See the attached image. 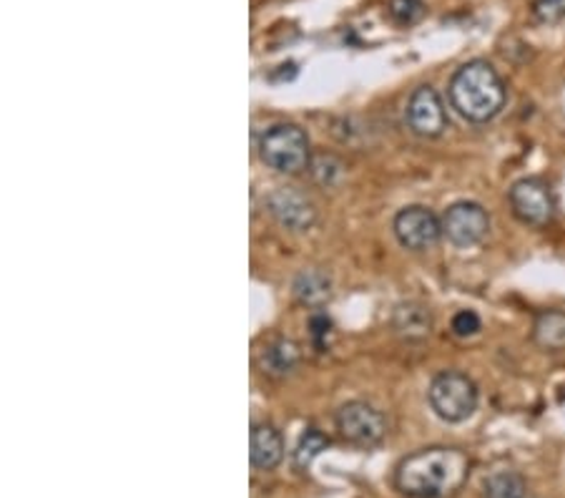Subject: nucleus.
<instances>
[{
  "mask_svg": "<svg viewBox=\"0 0 565 498\" xmlns=\"http://www.w3.org/2000/svg\"><path fill=\"white\" fill-rule=\"evenodd\" d=\"M505 84L488 61L463 63L450 78V104L470 124H488L505 109Z\"/></svg>",
  "mask_w": 565,
  "mask_h": 498,
  "instance_id": "nucleus-2",
  "label": "nucleus"
},
{
  "mask_svg": "<svg viewBox=\"0 0 565 498\" xmlns=\"http://www.w3.org/2000/svg\"><path fill=\"white\" fill-rule=\"evenodd\" d=\"M533 340L540 350L565 353V309H543L533 323Z\"/></svg>",
  "mask_w": 565,
  "mask_h": 498,
  "instance_id": "nucleus-15",
  "label": "nucleus"
},
{
  "mask_svg": "<svg viewBox=\"0 0 565 498\" xmlns=\"http://www.w3.org/2000/svg\"><path fill=\"white\" fill-rule=\"evenodd\" d=\"M327 446H330V438H327L322 430L307 428L302 433L297 448H294V465L302 471L309 469V463H312Z\"/></svg>",
  "mask_w": 565,
  "mask_h": 498,
  "instance_id": "nucleus-17",
  "label": "nucleus"
},
{
  "mask_svg": "<svg viewBox=\"0 0 565 498\" xmlns=\"http://www.w3.org/2000/svg\"><path fill=\"white\" fill-rule=\"evenodd\" d=\"M407 126L422 138H438L447 129V111L432 86L415 88L407 101Z\"/></svg>",
  "mask_w": 565,
  "mask_h": 498,
  "instance_id": "nucleus-9",
  "label": "nucleus"
},
{
  "mask_svg": "<svg viewBox=\"0 0 565 498\" xmlns=\"http://www.w3.org/2000/svg\"><path fill=\"white\" fill-rule=\"evenodd\" d=\"M292 292L299 305L319 309L332 297V280L322 269H302V272L294 277Z\"/></svg>",
  "mask_w": 565,
  "mask_h": 498,
  "instance_id": "nucleus-14",
  "label": "nucleus"
},
{
  "mask_svg": "<svg viewBox=\"0 0 565 498\" xmlns=\"http://www.w3.org/2000/svg\"><path fill=\"white\" fill-rule=\"evenodd\" d=\"M507 202L518 222L528 227H548L555 217V197L543 179H518L507 192Z\"/></svg>",
  "mask_w": 565,
  "mask_h": 498,
  "instance_id": "nucleus-6",
  "label": "nucleus"
},
{
  "mask_svg": "<svg viewBox=\"0 0 565 498\" xmlns=\"http://www.w3.org/2000/svg\"><path fill=\"white\" fill-rule=\"evenodd\" d=\"M309 174H312L319 186L330 190V186L340 184L342 174H345V167H342V161L334 159L332 154H319V157H312V161H309Z\"/></svg>",
  "mask_w": 565,
  "mask_h": 498,
  "instance_id": "nucleus-18",
  "label": "nucleus"
},
{
  "mask_svg": "<svg viewBox=\"0 0 565 498\" xmlns=\"http://www.w3.org/2000/svg\"><path fill=\"white\" fill-rule=\"evenodd\" d=\"M269 215L280 222L286 232H309L317 222V209L307 194H302L292 186H282L269 194L267 199Z\"/></svg>",
  "mask_w": 565,
  "mask_h": 498,
  "instance_id": "nucleus-10",
  "label": "nucleus"
},
{
  "mask_svg": "<svg viewBox=\"0 0 565 498\" xmlns=\"http://www.w3.org/2000/svg\"><path fill=\"white\" fill-rule=\"evenodd\" d=\"M302 353L297 342L286 340V338H277L272 342H267L265 350L259 353V367L267 378H277L282 380L286 375H292L299 367Z\"/></svg>",
  "mask_w": 565,
  "mask_h": 498,
  "instance_id": "nucleus-12",
  "label": "nucleus"
},
{
  "mask_svg": "<svg viewBox=\"0 0 565 498\" xmlns=\"http://www.w3.org/2000/svg\"><path fill=\"white\" fill-rule=\"evenodd\" d=\"M490 217L478 202H455L442 215V234L453 247L468 250L488 236Z\"/></svg>",
  "mask_w": 565,
  "mask_h": 498,
  "instance_id": "nucleus-8",
  "label": "nucleus"
},
{
  "mask_svg": "<svg viewBox=\"0 0 565 498\" xmlns=\"http://www.w3.org/2000/svg\"><path fill=\"white\" fill-rule=\"evenodd\" d=\"M486 498H526V478L518 471H495L486 481Z\"/></svg>",
  "mask_w": 565,
  "mask_h": 498,
  "instance_id": "nucleus-16",
  "label": "nucleus"
},
{
  "mask_svg": "<svg viewBox=\"0 0 565 498\" xmlns=\"http://www.w3.org/2000/svg\"><path fill=\"white\" fill-rule=\"evenodd\" d=\"M309 328H312V340H315V345L319 348V350H324L327 348V340H330V335H332V320L327 315H315L312 320H309Z\"/></svg>",
  "mask_w": 565,
  "mask_h": 498,
  "instance_id": "nucleus-22",
  "label": "nucleus"
},
{
  "mask_svg": "<svg viewBox=\"0 0 565 498\" xmlns=\"http://www.w3.org/2000/svg\"><path fill=\"white\" fill-rule=\"evenodd\" d=\"M249 459L259 471H274L284 461V438L272 423H254L249 433Z\"/></svg>",
  "mask_w": 565,
  "mask_h": 498,
  "instance_id": "nucleus-11",
  "label": "nucleus"
},
{
  "mask_svg": "<svg viewBox=\"0 0 565 498\" xmlns=\"http://www.w3.org/2000/svg\"><path fill=\"white\" fill-rule=\"evenodd\" d=\"M480 315L475 309H460V313H455L450 328H453V335H457V338H472L480 330Z\"/></svg>",
  "mask_w": 565,
  "mask_h": 498,
  "instance_id": "nucleus-21",
  "label": "nucleus"
},
{
  "mask_svg": "<svg viewBox=\"0 0 565 498\" xmlns=\"http://www.w3.org/2000/svg\"><path fill=\"white\" fill-rule=\"evenodd\" d=\"M425 11V0H390L388 3V13L390 19L397 23V26H415L417 21H422Z\"/></svg>",
  "mask_w": 565,
  "mask_h": 498,
  "instance_id": "nucleus-19",
  "label": "nucleus"
},
{
  "mask_svg": "<svg viewBox=\"0 0 565 498\" xmlns=\"http://www.w3.org/2000/svg\"><path fill=\"white\" fill-rule=\"evenodd\" d=\"M392 230H395L397 242L409 252H428L445 236L442 234V219L432 209L420 207V204L400 209L395 222H392Z\"/></svg>",
  "mask_w": 565,
  "mask_h": 498,
  "instance_id": "nucleus-7",
  "label": "nucleus"
},
{
  "mask_svg": "<svg viewBox=\"0 0 565 498\" xmlns=\"http://www.w3.org/2000/svg\"><path fill=\"white\" fill-rule=\"evenodd\" d=\"M259 159L280 174H299L309 169L312 149H309L305 129L297 124L269 126L259 138Z\"/></svg>",
  "mask_w": 565,
  "mask_h": 498,
  "instance_id": "nucleus-3",
  "label": "nucleus"
},
{
  "mask_svg": "<svg viewBox=\"0 0 565 498\" xmlns=\"http://www.w3.org/2000/svg\"><path fill=\"white\" fill-rule=\"evenodd\" d=\"M470 459L460 448H422L395 469V486L409 498H450L468 484Z\"/></svg>",
  "mask_w": 565,
  "mask_h": 498,
  "instance_id": "nucleus-1",
  "label": "nucleus"
},
{
  "mask_svg": "<svg viewBox=\"0 0 565 498\" xmlns=\"http://www.w3.org/2000/svg\"><path fill=\"white\" fill-rule=\"evenodd\" d=\"M428 400L440 421L463 423L478 411L480 393L470 375L460 371H445L432 378L428 388Z\"/></svg>",
  "mask_w": 565,
  "mask_h": 498,
  "instance_id": "nucleus-4",
  "label": "nucleus"
},
{
  "mask_svg": "<svg viewBox=\"0 0 565 498\" xmlns=\"http://www.w3.org/2000/svg\"><path fill=\"white\" fill-rule=\"evenodd\" d=\"M533 15L538 23H545V26L561 23L565 19V0H536Z\"/></svg>",
  "mask_w": 565,
  "mask_h": 498,
  "instance_id": "nucleus-20",
  "label": "nucleus"
},
{
  "mask_svg": "<svg viewBox=\"0 0 565 498\" xmlns=\"http://www.w3.org/2000/svg\"><path fill=\"white\" fill-rule=\"evenodd\" d=\"M392 328L409 342L425 340L432 330V315L430 309L420 305V302H403V305L395 307V315H392Z\"/></svg>",
  "mask_w": 565,
  "mask_h": 498,
  "instance_id": "nucleus-13",
  "label": "nucleus"
},
{
  "mask_svg": "<svg viewBox=\"0 0 565 498\" xmlns=\"http://www.w3.org/2000/svg\"><path fill=\"white\" fill-rule=\"evenodd\" d=\"M334 426L349 446L357 448H374L388 436L384 415L365 400H349V403L342 405L334 415Z\"/></svg>",
  "mask_w": 565,
  "mask_h": 498,
  "instance_id": "nucleus-5",
  "label": "nucleus"
}]
</instances>
